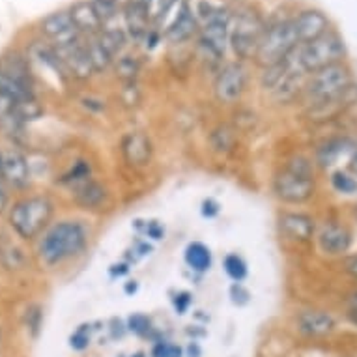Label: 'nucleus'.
Masks as SVG:
<instances>
[{
    "label": "nucleus",
    "mask_w": 357,
    "mask_h": 357,
    "mask_svg": "<svg viewBox=\"0 0 357 357\" xmlns=\"http://www.w3.org/2000/svg\"><path fill=\"white\" fill-rule=\"evenodd\" d=\"M346 275H350L354 281H357V255H351L344 260Z\"/></svg>",
    "instance_id": "46"
},
{
    "label": "nucleus",
    "mask_w": 357,
    "mask_h": 357,
    "mask_svg": "<svg viewBox=\"0 0 357 357\" xmlns=\"http://www.w3.org/2000/svg\"><path fill=\"white\" fill-rule=\"evenodd\" d=\"M273 193L287 204H305L317 195L314 176L299 174L284 167L273 180Z\"/></svg>",
    "instance_id": "7"
},
{
    "label": "nucleus",
    "mask_w": 357,
    "mask_h": 357,
    "mask_svg": "<svg viewBox=\"0 0 357 357\" xmlns=\"http://www.w3.org/2000/svg\"><path fill=\"white\" fill-rule=\"evenodd\" d=\"M90 342H92V326H90V324H82V326H79L70 337V346L77 351L86 350L88 346H90Z\"/></svg>",
    "instance_id": "36"
},
{
    "label": "nucleus",
    "mask_w": 357,
    "mask_h": 357,
    "mask_svg": "<svg viewBox=\"0 0 357 357\" xmlns=\"http://www.w3.org/2000/svg\"><path fill=\"white\" fill-rule=\"evenodd\" d=\"M230 36V12L217 15V17L210 19L202 23L200 29L199 45L204 51L206 56H210L213 60H219L225 54V47H227V40Z\"/></svg>",
    "instance_id": "9"
},
{
    "label": "nucleus",
    "mask_w": 357,
    "mask_h": 357,
    "mask_svg": "<svg viewBox=\"0 0 357 357\" xmlns=\"http://www.w3.org/2000/svg\"><path fill=\"white\" fill-rule=\"evenodd\" d=\"M247 88V70L240 62L227 64L219 71L213 82V94L219 103L232 105L236 101H240Z\"/></svg>",
    "instance_id": "8"
},
{
    "label": "nucleus",
    "mask_w": 357,
    "mask_h": 357,
    "mask_svg": "<svg viewBox=\"0 0 357 357\" xmlns=\"http://www.w3.org/2000/svg\"><path fill=\"white\" fill-rule=\"evenodd\" d=\"M191 10H193L197 21H202V23L217 17V15L230 12L227 0H195Z\"/></svg>",
    "instance_id": "26"
},
{
    "label": "nucleus",
    "mask_w": 357,
    "mask_h": 357,
    "mask_svg": "<svg viewBox=\"0 0 357 357\" xmlns=\"http://www.w3.org/2000/svg\"><path fill=\"white\" fill-rule=\"evenodd\" d=\"M346 169L357 176V148H356V152L351 153V158L348 159V167H346Z\"/></svg>",
    "instance_id": "49"
},
{
    "label": "nucleus",
    "mask_w": 357,
    "mask_h": 357,
    "mask_svg": "<svg viewBox=\"0 0 357 357\" xmlns=\"http://www.w3.org/2000/svg\"><path fill=\"white\" fill-rule=\"evenodd\" d=\"M123 19H126V29L128 34L131 36V40L142 41L150 32V12L144 6L139 4H128L123 8Z\"/></svg>",
    "instance_id": "22"
},
{
    "label": "nucleus",
    "mask_w": 357,
    "mask_h": 357,
    "mask_svg": "<svg viewBox=\"0 0 357 357\" xmlns=\"http://www.w3.org/2000/svg\"><path fill=\"white\" fill-rule=\"evenodd\" d=\"M346 317L350 320L354 326H357V307H348V312H346Z\"/></svg>",
    "instance_id": "52"
},
{
    "label": "nucleus",
    "mask_w": 357,
    "mask_h": 357,
    "mask_svg": "<svg viewBox=\"0 0 357 357\" xmlns=\"http://www.w3.org/2000/svg\"><path fill=\"white\" fill-rule=\"evenodd\" d=\"M298 45L299 40L294 29V21H279L264 30L255 59L262 68H268L282 62Z\"/></svg>",
    "instance_id": "5"
},
{
    "label": "nucleus",
    "mask_w": 357,
    "mask_h": 357,
    "mask_svg": "<svg viewBox=\"0 0 357 357\" xmlns=\"http://www.w3.org/2000/svg\"><path fill=\"white\" fill-rule=\"evenodd\" d=\"M217 139H219V142H213V144L221 152L222 150H230V148L234 146V131L227 128V126H221L217 131H213V141H217Z\"/></svg>",
    "instance_id": "40"
},
{
    "label": "nucleus",
    "mask_w": 357,
    "mask_h": 357,
    "mask_svg": "<svg viewBox=\"0 0 357 357\" xmlns=\"http://www.w3.org/2000/svg\"><path fill=\"white\" fill-rule=\"evenodd\" d=\"M264 30L266 29H264L260 17L251 10H245L236 17L234 29L230 32V43H232V49L238 59L249 60L257 56Z\"/></svg>",
    "instance_id": "6"
},
{
    "label": "nucleus",
    "mask_w": 357,
    "mask_h": 357,
    "mask_svg": "<svg viewBox=\"0 0 357 357\" xmlns=\"http://www.w3.org/2000/svg\"><path fill=\"white\" fill-rule=\"evenodd\" d=\"M114 70H116V75L120 77V79H123L126 82H133L135 81L137 73H139V70H141V66H139V60L126 54L122 59H118Z\"/></svg>",
    "instance_id": "32"
},
{
    "label": "nucleus",
    "mask_w": 357,
    "mask_h": 357,
    "mask_svg": "<svg viewBox=\"0 0 357 357\" xmlns=\"http://www.w3.org/2000/svg\"><path fill=\"white\" fill-rule=\"evenodd\" d=\"M41 32L53 41V47H66L81 40V32L73 23L70 12H54L41 21Z\"/></svg>",
    "instance_id": "11"
},
{
    "label": "nucleus",
    "mask_w": 357,
    "mask_h": 357,
    "mask_svg": "<svg viewBox=\"0 0 357 357\" xmlns=\"http://www.w3.org/2000/svg\"><path fill=\"white\" fill-rule=\"evenodd\" d=\"M111 277H123L126 273H129V262H120V264H112L111 270H109Z\"/></svg>",
    "instance_id": "47"
},
{
    "label": "nucleus",
    "mask_w": 357,
    "mask_h": 357,
    "mask_svg": "<svg viewBox=\"0 0 357 357\" xmlns=\"http://www.w3.org/2000/svg\"><path fill=\"white\" fill-rule=\"evenodd\" d=\"M54 211L49 197H29L15 202L10 211V225L23 240H34L45 230Z\"/></svg>",
    "instance_id": "3"
},
{
    "label": "nucleus",
    "mask_w": 357,
    "mask_h": 357,
    "mask_svg": "<svg viewBox=\"0 0 357 357\" xmlns=\"http://www.w3.org/2000/svg\"><path fill=\"white\" fill-rule=\"evenodd\" d=\"M348 307H357V292H354L348 299Z\"/></svg>",
    "instance_id": "53"
},
{
    "label": "nucleus",
    "mask_w": 357,
    "mask_h": 357,
    "mask_svg": "<svg viewBox=\"0 0 357 357\" xmlns=\"http://www.w3.org/2000/svg\"><path fill=\"white\" fill-rule=\"evenodd\" d=\"M356 148L357 142L350 137H333V139L324 141L317 148L314 161L322 169H331L335 165H339L340 159H350L351 153L356 152Z\"/></svg>",
    "instance_id": "15"
},
{
    "label": "nucleus",
    "mask_w": 357,
    "mask_h": 357,
    "mask_svg": "<svg viewBox=\"0 0 357 357\" xmlns=\"http://www.w3.org/2000/svg\"><path fill=\"white\" fill-rule=\"evenodd\" d=\"M73 199L84 210H96L107 200V189L96 180H86L77 185Z\"/></svg>",
    "instance_id": "24"
},
{
    "label": "nucleus",
    "mask_w": 357,
    "mask_h": 357,
    "mask_svg": "<svg viewBox=\"0 0 357 357\" xmlns=\"http://www.w3.org/2000/svg\"><path fill=\"white\" fill-rule=\"evenodd\" d=\"M356 103L357 84H354V86L342 96H337L333 100L320 101V103H312V105H309V109L305 112V116L309 118L312 123L331 122V120H337V118H340L342 114H346Z\"/></svg>",
    "instance_id": "10"
},
{
    "label": "nucleus",
    "mask_w": 357,
    "mask_h": 357,
    "mask_svg": "<svg viewBox=\"0 0 357 357\" xmlns=\"http://www.w3.org/2000/svg\"><path fill=\"white\" fill-rule=\"evenodd\" d=\"M120 148H122L123 159L128 161V165L137 167V169L139 167H146L150 163V159H152V141L142 131H131L128 135H123Z\"/></svg>",
    "instance_id": "17"
},
{
    "label": "nucleus",
    "mask_w": 357,
    "mask_h": 357,
    "mask_svg": "<svg viewBox=\"0 0 357 357\" xmlns=\"http://www.w3.org/2000/svg\"><path fill=\"white\" fill-rule=\"evenodd\" d=\"M222 268H225L227 275H229L234 282L245 281L247 273H249V270H247V262L240 257V255H236V252H230V255L225 257V260H222Z\"/></svg>",
    "instance_id": "31"
},
{
    "label": "nucleus",
    "mask_w": 357,
    "mask_h": 357,
    "mask_svg": "<svg viewBox=\"0 0 357 357\" xmlns=\"http://www.w3.org/2000/svg\"><path fill=\"white\" fill-rule=\"evenodd\" d=\"M2 180L12 188L23 189L30 182L29 161L19 150H6L2 155Z\"/></svg>",
    "instance_id": "19"
},
{
    "label": "nucleus",
    "mask_w": 357,
    "mask_h": 357,
    "mask_svg": "<svg viewBox=\"0 0 357 357\" xmlns=\"http://www.w3.org/2000/svg\"><path fill=\"white\" fill-rule=\"evenodd\" d=\"M0 73L6 75L8 79L19 82L26 88L34 90V77L29 68V60L24 59L23 54L19 53H10L4 54L0 60Z\"/></svg>",
    "instance_id": "21"
},
{
    "label": "nucleus",
    "mask_w": 357,
    "mask_h": 357,
    "mask_svg": "<svg viewBox=\"0 0 357 357\" xmlns=\"http://www.w3.org/2000/svg\"><path fill=\"white\" fill-rule=\"evenodd\" d=\"M188 357H200V346L197 342H191L188 346Z\"/></svg>",
    "instance_id": "50"
},
{
    "label": "nucleus",
    "mask_w": 357,
    "mask_h": 357,
    "mask_svg": "<svg viewBox=\"0 0 357 357\" xmlns=\"http://www.w3.org/2000/svg\"><path fill=\"white\" fill-rule=\"evenodd\" d=\"M229 294H230V301H232L234 305H238V307H243V305H247L249 301H251V292H249L241 282H232Z\"/></svg>",
    "instance_id": "42"
},
{
    "label": "nucleus",
    "mask_w": 357,
    "mask_h": 357,
    "mask_svg": "<svg viewBox=\"0 0 357 357\" xmlns=\"http://www.w3.org/2000/svg\"><path fill=\"white\" fill-rule=\"evenodd\" d=\"M56 53H59V56L64 62L70 77H73V79L86 81V79H90L96 73L94 66L90 62V56H88L86 43H82L81 40L71 43V45H66V47H59Z\"/></svg>",
    "instance_id": "13"
},
{
    "label": "nucleus",
    "mask_w": 357,
    "mask_h": 357,
    "mask_svg": "<svg viewBox=\"0 0 357 357\" xmlns=\"http://www.w3.org/2000/svg\"><path fill=\"white\" fill-rule=\"evenodd\" d=\"M8 202H10V197H8V191L2 183V178H0V213L6 210Z\"/></svg>",
    "instance_id": "48"
},
{
    "label": "nucleus",
    "mask_w": 357,
    "mask_h": 357,
    "mask_svg": "<svg viewBox=\"0 0 357 357\" xmlns=\"http://www.w3.org/2000/svg\"><path fill=\"white\" fill-rule=\"evenodd\" d=\"M135 229L142 230L152 240H161L165 236L163 225H159L158 221H135Z\"/></svg>",
    "instance_id": "41"
},
{
    "label": "nucleus",
    "mask_w": 357,
    "mask_h": 357,
    "mask_svg": "<svg viewBox=\"0 0 357 357\" xmlns=\"http://www.w3.org/2000/svg\"><path fill=\"white\" fill-rule=\"evenodd\" d=\"M178 4V0H153L152 6H150V19L152 23L159 24L167 17V13Z\"/></svg>",
    "instance_id": "38"
},
{
    "label": "nucleus",
    "mask_w": 357,
    "mask_h": 357,
    "mask_svg": "<svg viewBox=\"0 0 357 357\" xmlns=\"http://www.w3.org/2000/svg\"><path fill=\"white\" fill-rule=\"evenodd\" d=\"M292 21L299 43H309L329 32V19L318 10H303Z\"/></svg>",
    "instance_id": "18"
},
{
    "label": "nucleus",
    "mask_w": 357,
    "mask_h": 357,
    "mask_svg": "<svg viewBox=\"0 0 357 357\" xmlns=\"http://www.w3.org/2000/svg\"><path fill=\"white\" fill-rule=\"evenodd\" d=\"M120 357H128V356H120ZM129 357H146V354H144V351H135V354H131Z\"/></svg>",
    "instance_id": "54"
},
{
    "label": "nucleus",
    "mask_w": 357,
    "mask_h": 357,
    "mask_svg": "<svg viewBox=\"0 0 357 357\" xmlns=\"http://www.w3.org/2000/svg\"><path fill=\"white\" fill-rule=\"evenodd\" d=\"M152 357H185L183 348L172 344L169 340H158L152 348Z\"/></svg>",
    "instance_id": "39"
},
{
    "label": "nucleus",
    "mask_w": 357,
    "mask_h": 357,
    "mask_svg": "<svg viewBox=\"0 0 357 357\" xmlns=\"http://www.w3.org/2000/svg\"><path fill=\"white\" fill-rule=\"evenodd\" d=\"M2 155H4V152H0V178H2Z\"/></svg>",
    "instance_id": "55"
},
{
    "label": "nucleus",
    "mask_w": 357,
    "mask_h": 357,
    "mask_svg": "<svg viewBox=\"0 0 357 357\" xmlns=\"http://www.w3.org/2000/svg\"><path fill=\"white\" fill-rule=\"evenodd\" d=\"M329 183L335 193L357 195V176L348 169H337L329 176Z\"/></svg>",
    "instance_id": "27"
},
{
    "label": "nucleus",
    "mask_w": 357,
    "mask_h": 357,
    "mask_svg": "<svg viewBox=\"0 0 357 357\" xmlns=\"http://www.w3.org/2000/svg\"><path fill=\"white\" fill-rule=\"evenodd\" d=\"M86 51L88 56H90V62L94 66V71H105L107 68L111 66L112 56L103 49V45L98 41L96 36H92V38L86 41Z\"/></svg>",
    "instance_id": "29"
},
{
    "label": "nucleus",
    "mask_w": 357,
    "mask_h": 357,
    "mask_svg": "<svg viewBox=\"0 0 357 357\" xmlns=\"http://www.w3.org/2000/svg\"><path fill=\"white\" fill-rule=\"evenodd\" d=\"M354 84L356 81H354L350 66L346 62H339V64L328 66L317 73H310L309 79L305 81L303 94L309 101V105H312V103H320V101H328L337 96H342Z\"/></svg>",
    "instance_id": "4"
},
{
    "label": "nucleus",
    "mask_w": 357,
    "mask_h": 357,
    "mask_svg": "<svg viewBox=\"0 0 357 357\" xmlns=\"http://www.w3.org/2000/svg\"><path fill=\"white\" fill-rule=\"evenodd\" d=\"M126 326H128V331H131L137 337H148V335L152 333V320L146 314H142V312L131 314Z\"/></svg>",
    "instance_id": "35"
},
{
    "label": "nucleus",
    "mask_w": 357,
    "mask_h": 357,
    "mask_svg": "<svg viewBox=\"0 0 357 357\" xmlns=\"http://www.w3.org/2000/svg\"><path fill=\"white\" fill-rule=\"evenodd\" d=\"M0 94H6L17 101H26L36 98L32 88L23 86V84H19V82L8 79V77L2 75V73H0Z\"/></svg>",
    "instance_id": "30"
},
{
    "label": "nucleus",
    "mask_w": 357,
    "mask_h": 357,
    "mask_svg": "<svg viewBox=\"0 0 357 357\" xmlns=\"http://www.w3.org/2000/svg\"><path fill=\"white\" fill-rule=\"evenodd\" d=\"M296 56L294 60L296 66L303 73H317V71L328 68V66L339 64L344 62L346 59V45L344 40L335 32H326L324 36L317 40L303 43L301 47L296 49Z\"/></svg>",
    "instance_id": "2"
},
{
    "label": "nucleus",
    "mask_w": 357,
    "mask_h": 357,
    "mask_svg": "<svg viewBox=\"0 0 357 357\" xmlns=\"http://www.w3.org/2000/svg\"><path fill=\"white\" fill-rule=\"evenodd\" d=\"M219 211H221V206L219 202L213 199H206L200 206V213L206 217V219H213V217L219 215Z\"/></svg>",
    "instance_id": "44"
},
{
    "label": "nucleus",
    "mask_w": 357,
    "mask_h": 357,
    "mask_svg": "<svg viewBox=\"0 0 357 357\" xmlns=\"http://www.w3.org/2000/svg\"><path fill=\"white\" fill-rule=\"evenodd\" d=\"M98 41H100L107 53L111 54L112 59L118 53H122L123 45H126V32L120 29H107L101 30L100 34H96Z\"/></svg>",
    "instance_id": "28"
},
{
    "label": "nucleus",
    "mask_w": 357,
    "mask_h": 357,
    "mask_svg": "<svg viewBox=\"0 0 357 357\" xmlns=\"http://www.w3.org/2000/svg\"><path fill=\"white\" fill-rule=\"evenodd\" d=\"M354 217H356V219H357V204L354 206Z\"/></svg>",
    "instance_id": "56"
},
{
    "label": "nucleus",
    "mask_w": 357,
    "mask_h": 357,
    "mask_svg": "<svg viewBox=\"0 0 357 357\" xmlns=\"http://www.w3.org/2000/svg\"><path fill=\"white\" fill-rule=\"evenodd\" d=\"M41 322H43V312H41L40 305H30L26 312H24V326L32 337H38L41 329Z\"/></svg>",
    "instance_id": "37"
},
{
    "label": "nucleus",
    "mask_w": 357,
    "mask_h": 357,
    "mask_svg": "<svg viewBox=\"0 0 357 357\" xmlns=\"http://www.w3.org/2000/svg\"><path fill=\"white\" fill-rule=\"evenodd\" d=\"M90 2H92L96 15L100 17L103 24L116 17L118 10H120V4H118L116 0H90Z\"/></svg>",
    "instance_id": "34"
},
{
    "label": "nucleus",
    "mask_w": 357,
    "mask_h": 357,
    "mask_svg": "<svg viewBox=\"0 0 357 357\" xmlns=\"http://www.w3.org/2000/svg\"><path fill=\"white\" fill-rule=\"evenodd\" d=\"M317 240L322 252L329 257H342L350 251L354 236H351V230L342 222L326 221L318 230Z\"/></svg>",
    "instance_id": "12"
},
{
    "label": "nucleus",
    "mask_w": 357,
    "mask_h": 357,
    "mask_svg": "<svg viewBox=\"0 0 357 357\" xmlns=\"http://www.w3.org/2000/svg\"><path fill=\"white\" fill-rule=\"evenodd\" d=\"M128 331V326H123L122 320H118V318H112L111 320V328H109V333H111V339H122L123 335Z\"/></svg>",
    "instance_id": "45"
},
{
    "label": "nucleus",
    "mask_w": 357,
    "mask_h": 357,
    "mask_svg": "<svg viewBox=\"0 0 357 357\" xmlns=\"http://www.w3.org/2000/svg\"><path fill=\"white\" fill-rule=\"evenodd\" d=\"M279 229L287 240L309 241L317 234V221L307 213L299 211H287L279 217Z\"/></svg>",
    "instance_id": "16"
},
{
    "label": "nucleus",
    "mask_w": 357,
    "mask_h": 357,
    "mask_svg": "<svg viewBox=\"0 0 357 357\" xmlns=\"http://www.w3.org/2000/svg\"><path fill=\"white\" fill-rule=\"evenodd\" d=\"M70 15L71 19H73V23H75L77 29H79V32L96 36L103 30L101 29L103 23H101L100 17L96 15L94 8H92V2H88V0L73 4L70 10Z\"/></svg>",
    "instance_id": "23"
},
{
    "label": "nucleus",
    "mask_w": 357,
    "mask_h": 357,
    "mask_svg": "<svg viewBox=\"0 0 357 357\" xmlns=\"http://www.w3.org/2000/svg\"><path fill=\"white\" fill-rule=\"evenodd\" d=\"M90 174H92V169H90V163L86 161H77V163L71 165V169L62 176V180L60 182L64 183H82L90 180Z\"/></svg>",
    "instance_id": "33"
},
{
    "label": "nucleus",
    "mask_w": 357,
    "mask_h": 357,
    "mask_svg": "<svg viewBox=\"0 0 357 357\" xmlns=\"http://www.w3.org/2000/svg\"><path fill=\"white\" fill-rule=\"evenodd\" d=\"M88 230L81 221H60L43 234L38 255L45 266H56L77 257L86 247Z\"/></svg>",
    "instance_id": "1"
},
{
    "label": "nucleus",
    "mask_w": 357,
    "mask_h": 357,
    "mask_svg": "<svg viewBox=\"0 0 357 357\" xmlns=\"http://www.w3.org/2000/svg\"><path fill=\"white\" fill-rule=\"evenodd\" d=\"M299 333L305 337H328L337 328V320L331 312L322 309L301 310L296 318Z\"/></svg>",
    "instance_id": "14"
},
{
    "label": "nucleus",
    "mask_w": 357,
    "mask_h": 357,
    "mask_svg": "<svg viewBox=\"0 0 357 357\" xmlns=\"http://www.w3.org/2000/svg\"><path fill=\"white\" fill-rule=\"evenodd\" d=\"M185 264L193 271H199V273H206V271L211 268V252L210 249L200 243V241H193L185 247Z\"/></svg>",
    "instance_id": "25"
},
{
    "label": "nucleus",
    "mask_w": 357,
    "mask_h": 357,
    "mask_svg": "<svg viewBox=\"0 0 357 357\" xmlns=\"http://www.w3.org/2000/svg\"><path fill=\"white\" fill-rule=\"evenodd\" d=\"M137 290H139V282L137 281H128L126 287H123V292L126 294H135Z\"/></svg>",
    "instance_id": "51"
},
{
    "label": "nucleus",
    "mask_w": 357,
    "mask_h": 357,
    "mask_svg": "<svg viewBox=\"0 0 357 357\" xmlns=\"http://www.w3.org/2000/svg\"><path fill=\"white\" fill-rule=\"evenodd\" d=\"M0 344H2V326H0Z\"/></svg>",
    "instance_id": "57"
},
{
    "label": "nucleus",
    "mask_w": 357,
    "mask_h": 357,
    "mask_svg": "<svg viewBox=\"0 0 357 357\" xmlns=\"http://www.w3.org/2000/svg\"><path fill=\"white\" fill-rule=\"evenodd\" d=\"M199 32V21L195 17L193 10L189 4L183 2L180 12L174 17V21L169 24V29L165 32L167 40L172 43H183V41L191 40L195 34Z\"/></svg>",
    "instance_id": "20"
},
{
    "label": "nucleus",
    "mask_w": 357,
    "mask_h": 357,
    "mask_svg": "<svg viewBox=\"0 0 357 357\" xmlns=\"http://www.w3.org/2000/svg\"><path fill=\"white\" fill-rule=\"evenodd\" d=\"M193 303V296L189 292H176L172 298V305H174L176 314H185Z\"/></svg>",
    "instance_id": "43"
}]
</instances>
